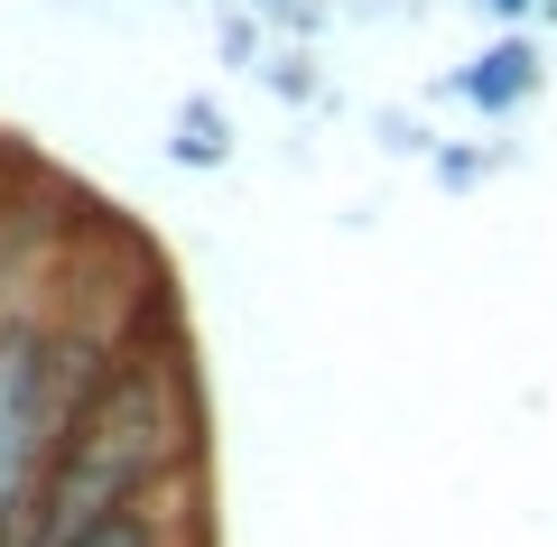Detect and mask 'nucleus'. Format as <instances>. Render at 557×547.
<instances>
[{"label":"nucleus","instance_id":"nucleus-1","mask_svg":"<svg viewBox=\"0 0 557 547\" xmlns=\"http://www.w3.org/2000/svg\"><path fill=\"white\" fill-rule=\"evenodd\" d=\"M186 455H196V390H186L177 352H131V362H112V381L75 418V436H65L57 473L38 492L28 547H84L94 529H112L121 510L149 501Z\"/></svg>","mask_w":557,"mask_h":547},{"label":"nucleus","instance_id":"nucleus-2","mask_svg":"<svg viewBox=\"0 0 557 547\" xmlns=\"http://www.w3.org/2000/svg\"><path fill=\"white\" fill-rule=\"evenodd\" d=\"M102 352H112L102 334L0 315V547H28V520H38V492L57 473L65 436L112 381Z\"/></svg>","mask_w":557,"mask_h":547},{"label":"nucleus","instance_id":"nucleus-3","mask_svg":"<svg viewBox=\"0 0 557 547\" xmlns=\"http://www.w3.org/2000/svg\"><path fill=\"white\" fill-rule=\"evenodd\" d=\"M520 84H530V47H493V57L465 75V94H474V102H511Z\"/></svg>","mask_w":557,"mask_h":547},{"label":"nucleus","instance_id":"nucleus-4","mask_svg":"<svg viewBox=\"0 0 557 547\" xmlns=\"http://www.w3.org/2000/svg\"><path fill=\"white\" fill-rule=\"evenodd\" d=\"M159 538H168V520H159V492H149L139 510H121V520H112V529H94L84 547H159Z\"/></svg>","mask_w":557,"mask_h":547},{"label":"nucleus","instance_id":"nucleus-5","mask_svg":"<svg viewBox=\"0 0 557 547\" xmlns=\"http://www.w3.org/2000/svg\"><path fill=\"white\" fill-rule=\"evenodd\" d=\"M177 149H196V158H214V149H223V139H214V112H186V139H177Z\"/></svg>","mask_w":557,"mask_h":547}]
</instances>
